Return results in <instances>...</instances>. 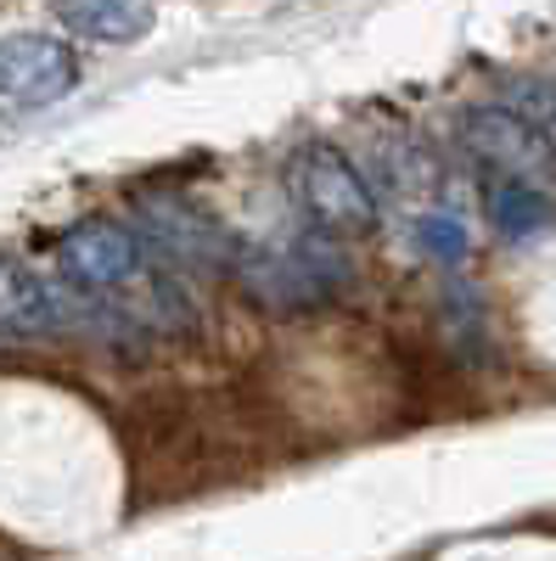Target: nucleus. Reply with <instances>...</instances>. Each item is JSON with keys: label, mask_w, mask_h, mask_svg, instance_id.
<instances>
[{"label": "nucleus", "mask_w": 556, "mask_h": 561, "mask_svg": "<svg viewBox=\"0 0 556 561\" xmlns=\"http://www.w3.org/2000/svg\"><path fill=\"white\" fill-rule=\"evenodd\" d=\"M282 180L315 230H332V237H371L377 230V192H371V180L360 174L349 152L327 147V140L293 147Z\"/></svg>", "instance_id": "1"}, {"label": "nucleus", "mask_w": 556, "mask_h": 561, "mask_svg": "<svg viewBox=\"0 0 556 561\" xmlns=\"http://www.w3.org/2000/svg\"><path fill=\"white\" fill-rule=\"evenodd\" d=\"M455 135H461V147H467L478 163L500 169L506 180L540 185V192H551V185H556V152L545 147V140H540L512 107H495V102L461 107Z\"/></svg>", "instance_id": "2"}, {"label": "nucleus", "mask_w": 556, "mask_h": 561, "mask_svg": "<svg viewBox=\"0 0 556 561\" xmlns=\"http://www.w3.org/2000/svg\"><path fill=\"white\" fill-rule=\"evenodd\" d=\"M57 270L79 293H118V287L147 275V248L135 230H124L113 219H84V225L63 230Z\"/></svg>", "instance_id": "3"}, {"label": "nucleus", "mask_w": 556, "mask_h": 561, "mask_svg": "<svg viewBox=\"0 0 556 561\" xmlns=\"http://www.w3.org/2000/svg\"><path fill=\"white\" fill-rule=\"evenodd\" d=\"M79 84V51L57 34H7L0 39V96L18 107H52Z\"/></svg>", "instance_id": "4"}, {"label": "nucleus", "mask_w": 556, "mask_h": 561, "mask_svg": "<svg viewBox=\"0 0 556 561\" xmlns=\"http://www.w3.org/2000/svg\"><path fill=\"white\" fill-rule=\"evenodd\" d=\"M135 208H141V230L158 248H169L174 259L203 264V270H237V259H242L237 237H230L214 214H203L197 203H185V197H141Z\"/></svg>", "instance_id": "5"}, {"label": "nucleus", "mask_w": 556, "mask_h": 561, "mask_svg": "<svg viewBox=\"0 0 556 561\" xmlns=\"http://www.w3.org/2000/svg\"><path fill=\"white\" fill-rule=\"evenodd\" d=\"M52 12L63 18L68 34L97 39V45H135L152 34V18H158L152 0H52Z\"/></svg>", "instance_id": "6"}, {"label": "nucleus", "mask_w": 556, "mask_h": 561, "mask_svg": "<svg viewBox=\"0 0 556 561\" xmlns=\"http://www.w3.org/2000/svg\"><path fill=\"white\" fill-rule=\"evenodd\" d=\"M0 325L18 337H34V332H57L63 325V304L57 293L45 287L39 275H29L23 264L0 259Z\"/></svg>", "instance_id": "7"}, {"label": "nucleus", "mask_w": 556, "mask_h": 561, "mask_svg": "<svg viewBox=\"0 0 556 561\" xmlns=\"http://www.w3.org/2000/svg\"><path fill=\"white\" fill-rule=\"evenodd\" d=\"M484 208L495 219L500 237H534L540 225H551V197L540 192V185H523V180H506V174H489L484 180Z\"/></svg>", "instance_id": "8"}, {"label": "nucleus", "mask_w": 556, "mask_h": 561, "mask_svg": "<svg viewBox=\"0 0 556 561\" xmlns=\"http://www.w3.org/2000/svg\"><path fill=\"white\" fill-rule=\"evenodd\" d=\"M500 107H512L545 147L556 152V84L540 73H500Z\"/></svg>", "instance_id": "9"}, {"label": "nucleus", "mask_w": 556, "mask_h": 561, "mask_svg": "<svg viewBox=\"0 0 556 561\" xmlns=\"http://www.w3.org/2000/svg\"><path fill=\"white\" fill-rule=\"evenodd\" d=\"M383 174H388V185L394 192H405V197H428V192H439V169H433V158L422 152V147H383Z\"/></svg>", "instance_id": "10"}, {"label": "nucleus", "mask_w": 556, "mask_h": 561, "mask_svg": "<svg viewBox=\"0 0 556 561\" xmlns=\"http://www.w3.org/2000/svg\"><path fill=\"white\" fill-rule=\"evenodd\" d=\"M416 242H422V253H433L439 264H461V259H467V230H461L455 214H422V219H416Z\"/></svg>", "instance_id": "11"}]
</instances>
